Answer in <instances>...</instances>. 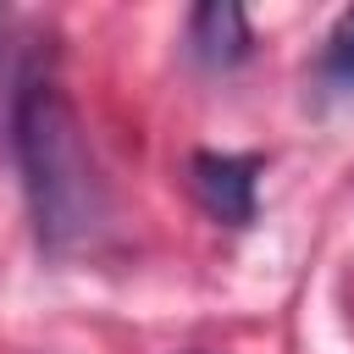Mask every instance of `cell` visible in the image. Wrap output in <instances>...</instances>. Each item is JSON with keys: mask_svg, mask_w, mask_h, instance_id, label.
Returning a JSON list of instances; mask_svg holds the SVG:
<instances>
[{"mask_svg": "<svg viewBox=\"0 0 354 354\" xmlns=\"http://www.w3.org/2000/svg\"><path fill=\"white\" fill-rule=\"evenodd\" d=\"M11 138H17V166L28 183V210H33L39 243L44 249L88 243L105 216V188H100V171L83 144V122H77L72 100L44 77L22 83L17 111H11Z\"/></svg>", "mask_w": 354, "mask_h": 354, "instance_id": "cell-1", "label": "cell"}, {"mask_svg": "<svg viewBox=\"0 0 354 354\" xmlns=\"http://www.w3.org/2000/svg\"><path fill=\"white\" fill-rule=\"evenodd\" d=\"M188 171H194L199 205H205L216 221H227V227H249V221H254V183H260V160H254V155L199 149Z\"/></svg>", "mask_w": 354, "mask_h": 354, "instance_id": "cell-2", "label": "cell"}, {"mask_svg": "<svg viewBox=\"0 0 354 354\" xmlns=\"http://www.w3.org/2000/svg\"><path fill=\"white\" fill-rule=\"evenodd\" d=\"M249 44H254V33H249L243 6L205 0V6L188 11V50H194V61H205V66H238L249 55Z\"/></svg>", "mask_w": 354, "mask_h": 354, "instance_id": "cell-3", "label": "cell"}, {"mask_svg": "<svg viewBox=\"0 0 354 354\" xmlns=\"http://www.w3.org/2000/svg\"><path fill=\"white\" fill-rule=\"evenodd\" d=\"M321 77H326V88H337V94H348V88H354V6H348V11L332 22V33H326Z\"/></svg>", "mask_w": 354, "mask_h": 354, "instance_id": "cell-4", "label": "cell"}, {"mask_svg": "<svg viewBox=\"0 0 354 354\" xmlns=\"http://www.w3.org/2000/svg\"><path fill=\"white\" fill-rule=\"evenodd\" d=\"M188 354H199V348H188Z\"/></svg>", "mask_w": 354, "mask_h": 354, "instance_id": "cell-5", "label": "cell"}]
</instances>
